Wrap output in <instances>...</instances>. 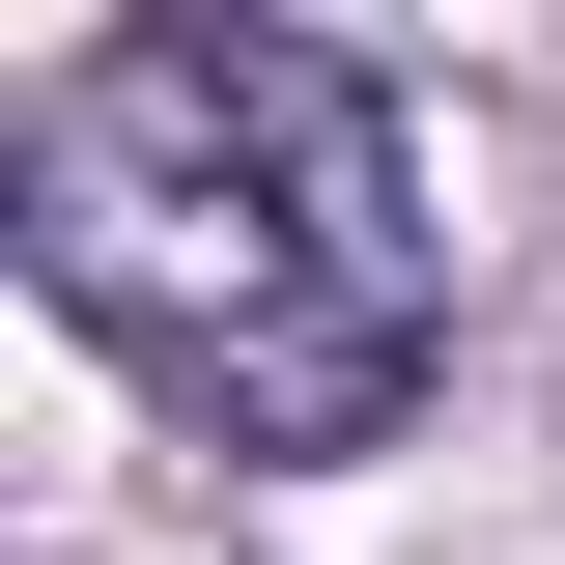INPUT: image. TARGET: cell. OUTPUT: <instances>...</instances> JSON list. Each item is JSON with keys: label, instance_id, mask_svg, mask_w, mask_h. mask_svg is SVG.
Segmentation results:
<instances>
[{"label": "cell", "instance_id": "obj_1", "mask_svg": "<svg viewBox=\"0 0 565 565\" xmlns=\"http://www.w3.org/2000/svg\"><path fill=\"white\" fill-rule=\"evenodd\" d=\"M0 199H29V282L226 452H367L452 340L396 85L340 29H114V57L29 85Z\"/></svg>", "mask_w": 565, "mask_h": 565}]
</instances>
